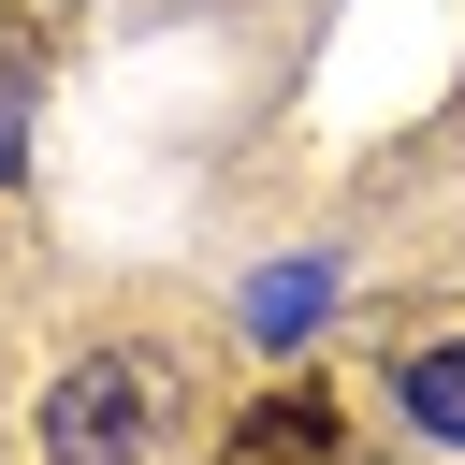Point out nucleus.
Wrapping results in <instances>:
<instances>
[{
	"mask_svg": "<svg viewBox=\"0 0 465 465\" xmlns=\"http://www.w3.org/2000/svg\"><path fill=\"white\" fill-rule=\"evenodd\" d=\"M160 407H174L160 349H87L44 392V465H145L160 450Z\"/></svg>",
	"mask_w": 465,
	"mask_h": 465,
	"instance_id": "f257e3e1",
	"label": "nucleus"
},
{
	"mask_svg": "<svg viewBox=\"0 0 465 465\" xmlns=\"http://www.w3.org/2000/svg\"><path fill=\"white\" fill-rule=\"evenodd\" d=\"M392 392H407V421H421L436 450H465V334H421V349L392 363Z\"/></svg>",
	"mask_w": 465,
	"mask_h": 465,
	"instance_id": "f03ea898",
	"label": "nucleus"
},
{
	"mask_svg": "<svg viewBox=\"0 0 465 465\" xmlns=\"http://www.w3.org/2000/svg\"><path fill=\"white\" fill-rule=\"evenodd\" d=\"M334 450V421H320V392H276L247 436H232V465H320Z\"/></svg>",
	"mask_w": 465,
	"mask_h": 465,
	"instance_id": "7ed1b4c3",
	"label": "nucleus"
},
{
	"mask_svg": "<svg viewBox=\"0 0 465 465\" xmlns=\"http://www.w3.org/2000/svg\"><path fill=\"white\" fill-rule=\"evenodd\" d=\"M320 305H334V262H276V276L247 291V334H276V349H291V334H305Z\"/></svg>",
	"mask_w": 465,
	"mask_h": 465,
	"instance_id": "20e7f679",
	"label": "nucleus"
},
{
	"mask_svg": "<svg viewBox=\"0 0 465 465\" xmlns=\"http://www.w3.org/2000/svg\"><path fill=\"white\" fill-rule=\"evenodd\" d=\"M0 174H29V116H15V87H0Z\"/></svg>",
	"mask_w": 465,
	"mask_h": 465,
	"instance_id": "39448f33",
	"label": "nucleus"
}]
</instances>
